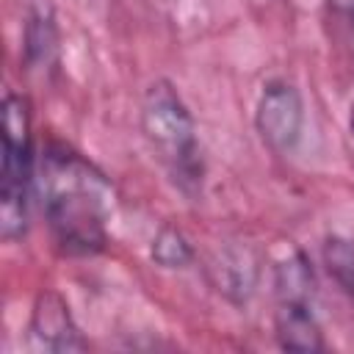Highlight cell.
Returning a JSON list of instances; mask_svg holds the SVG:
<instances>
[{
	"label": "cell",
	"instance_id": "obj_1",
	"mask_svg": "<svg viewBox=\"0 0 354 354\" xmlns=\"http://www.w3.org/2000/svg\"><path fill=\"white\" fill-rule=\"evenodd\" d=\"M44 163V216L55 246L72 257L102 252L108 207L100 194V177L66 152L47 155Z\"/></svg>",
	"mask_w": 354,
	"mask_h": 354
},
{
	"label": "cell",
	"instance_id": "obj_2",
	"mask_svg": "<svg viewBox=\"0 0 354 354\" xmlns=\"http://www.w3.org/2000/svg\"><path fill=\"white\" fill-rule=\"evenodd\" d=\"M141 133L169 169L174 185L194 196L202 188L205 163L194 116L171 80L160 77L147 86L141 100Z\"/></svg>",
	"mask_w": 354,
	"mask_h": 354
},
{
	"label": "cell",
	"instance_id": "obj_3",
	"mask_svg": "<svg viewBox=\"0 0 354 354\" xmlns=\"http://www.w3.org/2000/svg\"><path fill=\"white\" fill-rule=\"evenodd\" d=\"M33 124L22 94L3 97V163H0V232L19 241L28 232V191L33 177Z\"/></svg>",
	"mask_w": 354,
	"mask_h": 354
},
{
	"label": "cell",
	"instance_id": "obj_4",
	"mask_svg": "<svg viewBox=\"0 0 354 354\" xmlns=\"http://www.w3.org/2000/svg\"><path fill=\"white\" fill-rule=\"evenodd\" d=\"M254 127L263 144L279 155L293 152L304 127V100L288 80H271L263 86L254 105Z\"/></svg>",
	"mask_w": 354,
	"mask_h": 354
},
{
	"label": "cell",
	"instance_id": "obj_5",
	"mask_svg": "<svg viewBox=\"0 0 354 354\" xmlns=\"http://www.w3.org/2000/svg\"><path fill=\"white\" fill-rule=\"evenodd\" d=\"M28 332H30L33 346L44 348V351L66 354V351H86L88 348L66 299L53 288H44L36 293Z\"/></svg>",
	"mask_w": 354,
	"mask_h": 354
},
{
	"label": "cell",
	"instance_id": "obj_6",
	"mask_svg": "<svg viewBox=\"0 0 354 354\" xmlns=\"http://www.w3.org/2000/svg\"><path fill=\"white\" fill-rule=\"evenodd\" d=\"M207 279L227 301L243 307L257 290L260 260L246 243H227L210 257Z\"/></svg>",
	"mask_w": 354,
	"mask_h": 354
},
{
	"label": "cell",
	"instance_id": "obj_7",
	"mask_svg": "<svg viewBox=\"0 0 354 354\" xmlns=\"http://www.w3.org/2000/svg\"><path fill=\"white\" fill-rule=\"evenodd\" d=\"M274 335L279 348L296 354H315L326 348L321 324L313 313V304L299 301H277L274 313Z\"/></svg>",
	"mask_w": 354,
	"mask_h": 354
},
{
	"label": "cell",
	"instance_id": "obj_8",
	"mask_svg": "<svg viewBox=\"0 0 354 354\" xmlns=\"http://www.w3.org/2000/svg\"><path fill=\"white\" fill-rule=\"evenodd\" d=\"M22 50H25V64L33 72H47L55 66V61H58V28H55V17L47 6H36L28 14Z\"/></svg>",
	"mask_w": 354,
	"mask_h": 354
},
{
	"label": "cell",
	"instance_id": "obj_9",
	"mask_svg": "<svg viewBox=\"0 0 354 354\" xmlns=\"http://www.w3.org/2000/svg\"><path fill=\"white\" fill-rule=\"evenodd\" d=\"M313 293H315V274H313L310 257L301 249L288 252L274 266V296H277V301L313 304Z\"/></svg>",
	"mask_w": 354,
	"mask_h": 354
},
{
	"label": "cell",
	"instance_id": "obj_10",
	"mask_svg": "<svg viewBox=\"0 0 354 354\" xmlns=\"http://www.w3.org/2000/svg\"><path fill=\"white\" fill-rule=\"evenodd\" d=\"M149 257L166 268V271H180V268H188L194 263V246L188 243V238L171 227V224H163L155 238H152V246H149Z\"/></svg>",
	"mask_w": 354,
	"mask_h": 354
},
{
	"label": "cell",
	"instance_id": "obj_11",
	"mask_svg": "<svg viewBox=\"0 0 354 354\" xmlns=\"http://www.w3.org/2000/svg\"><path fill=\"white\" fill-rule=\"evenodd\" d=\"M321 257L337 288L354 299V241L346 235H326L321 246Z\"/></svg>",
	"mask_w": 354,
	"mask_h": 354
},
{
	"label": "cell",
	"instance_id": "obj_12",
	"mask_svg": "<svg viewBox=\"0 0 354 354\" xmlns=\"http://www.w3.org/2000/svg\"><path fill=\"white\" fill-rule=\"evenodd\" d=\"M324 3H326V8H329L335 17L346 19V22L354 28V0H324Z\"/></svg>",
	"mask_w": 354,
	"mask_h": 354
},
{
	"label": "cell",
	"instance_id": "obj_13",
	"mask_svg": "<svg viewBox=\"0 0 354 354\" xmlns=\"http://www.w3.org/2000/svg\"><path fill=\"white\" fill-rule=\"evenodd\" d=\"M348 127H351V133H354V102H351V113H348Z\"/></svg>",
	"mask_w": 354,
	"mask_h": 354
}]
</instances>
